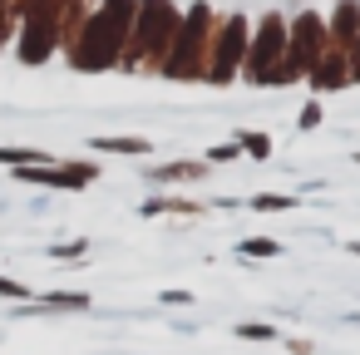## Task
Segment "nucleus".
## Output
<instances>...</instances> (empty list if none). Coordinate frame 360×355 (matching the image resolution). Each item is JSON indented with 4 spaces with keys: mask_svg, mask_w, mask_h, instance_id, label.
Segmentation results:
<instances>
[{
    "mask_svg": "<svg viewBox=\"0 0 360 355\" xmlns=\"http://www.w3.org/2000/svg\"><path fill=\"white\" fill-rule=\"evenodd\" d=\"M129 20H134V0H109V6L89 20V30H84L79 65H84V70H104V65H114V55H119V45H124Z\"/></svg>",
    "mask_w": 360,
    "mask_h": 355,
    "instance_id": "f257e3e1",
    "label": "nucleus"
},
{
    "mask_svg": "<svg viewBox=\"0 0 360 355\" xmlns=\"http://www.w3.org/2000/svg\"><path fill=\"white\" fill-rule=\"evenodd\" d=\"M247 20L242 15H232L227 20V30L217 35V55H212V70H207V79L212 84H232V70H237V60H242V50H247Z\"/></svg>",
    "mask_w": 360,
    "mask_h": 355,
    "instance_id": "f03ea898",
    "label": "nucleus"
},
{
    "mask_svg": "<svg viewBox=\"0 0 360 355\" xmlns=\"http://www.w3.org/2000/svg\"><path fill=\"white\" fill-rule=\"evenodd\" d=\"M276 55H286V40H281V15H266L262 30H257V45H252V79L266 84L271 70H276Z\"/></svg>",
    "mask_w": 360,
    "mask_h": 355,
    "instance_id": "7ed1b4c3",
    "label": "nucleus"
},
{
    "mask_svg": "<svg viewBox=\"0 0 360 355\" xmlns=\"http://www.w3.org/2000/svg\"><path fill=\"white\" fill-rule=\"evenodd\" d=\"M316 45H321V15L316 11H306L301 20H296V40H291V70L301 75V70H311L316 65Z\"/></svg>",
    "mask_w": 360,
    "mask_h": 355,
    "instance_id": "20e7f679",
    "label": "nucleus"
},
{
    "mask_svg": "<svg viewBox=\"0 0 360 355\" xmlns=\"http://www.w3.org/2000/svg\"><path fill=\"white\" fill-rule=\"evenodd\" d=\"M163 30L173 35V6H168V0H148V6H143V25H139V45L158 50Z\"/></svg>",
    "mask_w": 360,
    "mask_h": 355,
    "instance_id": "39448f33",
    "label": "nucleus"
},
{
    "mask_svg": "<svg viewBox=\"0 0 360 355\" xmlns=\"http://www.w3.org/2000/svg\"><path fill=\"white\" fill-rule=\"evenodd\" d=\"M50 50H55V30H50L45 20H35V25L25 30V45H20V60H25V65H40V60H45Z\"/></svg>",
    "mask_w": 360,
    "mask_h": 355,
    "instance_id": "423d86ee",
    "label": "nucleus"
},
{
    "mask_svg": "<svg viewBox=\"0 0 360 355\" xmlns=\"http://www.w3.org/2000/svg\"><path fill=\"white\" fill-rule=\"evenodd\" d=\"M311 84L316 89H340V84H350V70L340 60H316L311 65Z\"/></svg>",
    "mask_w": 360,
    "mask_h": 355,
    "instance_id": "0eeeda50",
    "label": "nucleus"
},
{
    "mask_svg": "<svg viewBox=\"0 0 360 355\" xmlns=\"http://www.w3.org/2000/svg\"><path fill=\"white\" fill-rule=\"evenodd\" d=\"M99 153H153L148 138H94Z\"/></svg>",
    "mask_w": 360,
    "mask_h": 355,
    "instance_id": "6e6552de",
    "label": "nucleus"
},
{
    "mask_svg": "<svg viewBox=\"0 0 360 355\" xmlns=\"http://www.w3.org/2000/svg\"><path fill=\"white\" fill-rule=\"evenodd\" d=\"M0 163H11V168H30V163H50V153H40V148H0Z\"/></svg>",
    "mask_w": 360,
    "mask_h": 355,
    "instance_id": "1a4fd4ad",
    "label": "nucleus"
},
{
    "mask_svg": "<svg viewBox=\"0 0 360 355\" xmlns=\"http://www.w3.org/2000/svg\"><path fill=\"white\" fill-rule=\"evenodd\" d=\"M207 173V163H163V168H153V178H202Z\"/></svg>",
    "mask_w": 360,
    "mask_h": 355,
    "instance_id": "9d476101",
    "label": "nucleus"
},
{
    "mask_svg": "<svg viewBox=\"0 0 360 355\" xmlns=\"http://www.w3.org/2000/svg\"><path fill=\"white\" fill-rule=\"evenodd\" d=\"M301 198H281V193H262V198H252V207L257 212H286V207H296Z\"/></svg>",
    "mask_w": 360,
    "mask_h": 355,
    "instance_id": "9b49d317",
    "label": "nucleus"
},
{
    "mask_svg": "<svg viewBox=\"0 0 360 355\" xmlns=\"http://www.w3.org/2000/svg\"><path fill=\"white\" fill-rule=\"evenodd\" d=\"M237 252H242V257H276V252H281V242H271V237H247Z\"/></svg>",
    "mask_w": 360,
    "mask_h": 355,
    "instance_id": "f8f14e48",
    "label": "nucleus"
},
{
    "mask_svg": "<svg viewBox=\"0 0 360 355\" xmlns=\"http://www.w3.org/2000/svg\"><path fill=\"white\" fill-rule=\"evenodd\" d=\"M237 148H242V153H252V158H266V153H271V138H266V134H242V138H237Z\"/></svg>",
    "mask_w": 360,
    "mask_h": 355,
    "instance_id": "ddd939ff",
    "label": "nucleus"
},
{
    "mask_svg": "<svg viewBox=\"0 0 360 355\" xmlns=\"http://www.w3.org/2000/svg\"><path fill=\"white\" fill-rule=\"evenodd\" d=\"M355 20H360L355 0H345V6H340V15H335V30H340V35H355Z\"/></svg>",
    "mask_w": 360,
    "mask_h": 355,
    "instance_id": "4468645a",
    "label": "nucleus"
},
{
    "mask_svg": "<svg viewBox=\"0 0 360 355\" xmlns=\"http://www.w3.org/2000/svg\"><path fill=\"white\" fill-rule=\"evenodd\" d=\"M45 306H55V311H79V306H89V296H45Z\"/></svg>",
    "mask_w": 360,
    "mask_h": 355,
    "instance_id": "2eb2a0df",
    "label": "nucleus"
},
{
    "mask_svg": "<svg viewBox=\"0 0 360 355\" xmlns=\"http://www.w3.org/2000/svg\"><path fill=\"white\" fill-rule=\"evenodd\" d=\"M237 153H242L237 143H217V148H207V163H232Z\"/></svg>",
    "mask_w": 360,
    "mask_h": 355,
    "instance_id": "dca6fc26",
    "label": "nucleus"
},
{
    "mask_svg": "<svg viewBox=\"0 0 360 355\" xmlns=\"http://www.w3.org/2000/svg\"><path fill=\"white\" fill-rule=\"evenodd\" d=\"M316 124H321V104H306L301 109V129H316Z\"/></svg>",
    "mask_w": 360,
    "mask_h": 355,
    "instance_id": "f3484780",
    "label": "nucleus"
},
{
    "mask_svg": "<svg viewBox=\"0 0 360 355\" xmlns=\"http://www.w3.org/2000/svg\"><path fill=\"white\" fill-rule=\"evenodd\" d=\"M0 296H15V301H20V296H25V286H20V281H6V276H0Z\"/></svg>",
    "mask_w": 360,
    "mask_h": 355,
    "instance_id": "a211bd4d",
    "label": "nucleus"
},
{
    "mask_svg": "<svg viewBox=\"0 0 360 355\" xmlns=\"http://www.w3.org/2000/svg\"><path fill=\"white\" fill-rule=\"evenodd\" d=\"M237 330L252 335V340H266V335H271V325H237Z\"/></svg>",
    "mask_w": 360,
    "mask_h": 355,
    "instance_id": "6ab92c4d",
    "label": "nucleus"
},
{
    "mask_svg": "<svg viewBox=\"0 0 360 355\" xmlns=\"http://www.w3.org/2000/svg\"><path fill=\"white\" fill-rule=\"evenodd\" d=\"M350 252H355V257H360V242H350Z\"/></svg>",
    "mask_w": 360,
    "mask_h": 355,
    "instance_id": "aec40b11",
    "label": "nucleus"
},
{
    "mask_svg": "<svg viewBox=\"0 0 360 355\" xmlns=\"http://www.w3.org/2000/svg\"><path fill=\"white\" fill-rule=\"evenodd\" d=\"M355 163H360V158H355Z\"/></svg>",
    "mask_w": 360,
    "mask_h": 355,
    "instance_id": "412c9836",
    "label": "nucleus"
}]
</instances>
